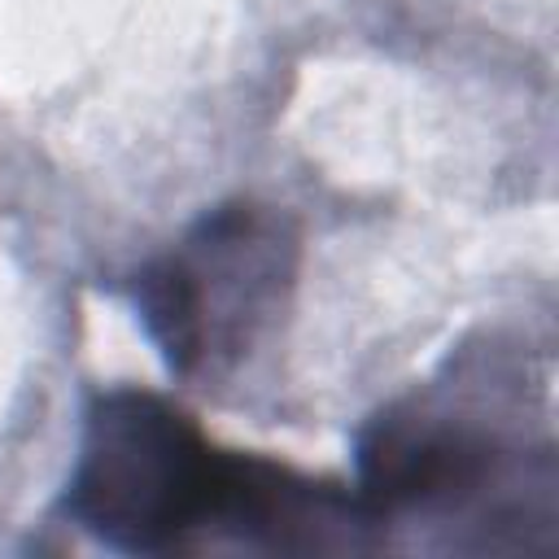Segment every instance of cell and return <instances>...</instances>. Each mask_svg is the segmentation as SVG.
Wrapping results in <instances>:
<instances>
[{"label":"cell","mask_w":559,"mask_h":559,"mask_svg":"<svg viewBox=\"0 0 559 559\" xmlns=\"http://www.w3.org/2000/svg\"><path fill=\"white\" fill-rule=\"evenodd\" d=\"M288 467L218 450L188 411L148 389H105L83 415L61 515L118 555L201 542L266 546Z\"/></svg>","instance_id":"obj_1"},{"label":"cell","mask_w":559,"mask_h":559,"mask_svg":"<svg viewBox=\"0 0 559 559\" xmlns=\"http://www.w3.org/2000/svg\"><path fill=\"white\" fill-rule=\"evenodd\" d=\"M297 275V227L262 201H223L175 249L144 262L127 293L175 376L236 367L280 314Z\"/></svg>","instance_id":"obj_2"},{"label":"cell","mask_w":559,"mask_h":559,"mask_svg":"<svg viewBox=\"0 0 559 559\" xmlns=\"http://www.w3.org/2000/svg\"><path fill=\"white\" fill-rule=\"evenodd\" d=\"M507 480L498 437L432 415L424 406H389L358 432V502L376 524L402 511H454Z\"/></svg>","instance_id":"obj_3"}]
</instances>
